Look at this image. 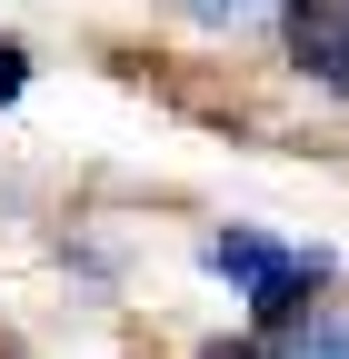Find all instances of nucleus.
Instances as JSON below:
<instances>
[{
	"label": "nucleus",
	"instance_id": "obj_1",
	"mask_svg": "<svg viewBox=\"0 0 349 359\" xmlns=\"http://www.w3.org/2000/svg\"><path fill=\"white\" fill-rule=\"evenodd\" d=\"M220 280L240 290V309L259 330H289V320H310V299L329 290V250L320 240H280V230H249V219H230V230H210V250H200Z\"/></svg>",
	"mask_w": 349,
	"mask_h": 359
},
{
	"label": "nucleus",
	"instance_id": "obj_2",
	"mask_svg": "<svg viewBox=\"0 0 349 359\" xmlns=\"http://www.w3.org/2000/svg\"><path fill=\"white\" fill-rule=\"evenodd\" d=\"M289 60L349 100V0H299L289 11Z\"/></svg>",
	"mask_w": 349,
	"mask_h": 359
},
{
	"label": "nucleus",
	"instance_id": "obj_3",
	"mask_svg": "<svg viewBox=\"0 0 349 359\" xmlns=\"http://www.w3.org/2000/svg\"><path fill=\"white\" fill-rule=\"evenodd\" d=\"M280 359H349V309H310L280 330Z\"/></svg>",
	"mask_w": 349,
	"mask_h": 359
},
{
	"label": "nucleus",
	"instance_id": "obj_4",
	"mask_svg": "<svg viewBox=\"0 0 349 359\" xmlns=\"http://www.w3.org/2000/svg\"><path fill=\"white\" fill-rule=\"evenodd\" d=\"M190 20H210V30H240V20H289L299 0H180Z\"/></svg>",
	"mask_w": 349,
	"mask_h": 359
},
{
	"label": "nucleus",
	"instance_id": "obj_5",
	"mask_svg": "<svg viewBox=\"0 0 349 359\" xmlns=\"http://www.w3.org/2000/svg\"><path fill=\"white\" fill-rule=\"evenodd\" d=\"M20 80H30V60L11 50V40H0V100H20Z\"/></svg>",
	"mask_w": 349,
	"mask_h": 359
}]
</instances>
